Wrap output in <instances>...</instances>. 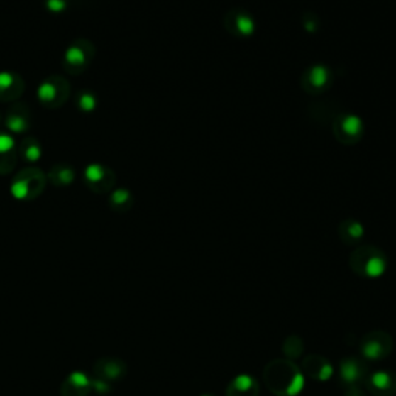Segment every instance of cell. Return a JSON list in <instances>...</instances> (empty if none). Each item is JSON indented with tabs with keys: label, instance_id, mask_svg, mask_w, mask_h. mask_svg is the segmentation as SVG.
Returning a JSON list of instances; mask_svg holds the SVG:
<instances>
[{
	"label": "cell",
	"instance_id": "1",
	"mask_svg": "<svg viewBox=\"0 0 396 396\" xmlns=\"http://www.w3.org/2000/svg\"><path fill=\"white\" fill-rule=\"evenodd\" d=\"M263 381L275 396H297L304 389V373L290 359H274L263 370Z\"/></svg>",
	"mask_w": 396,
	"mask_h": 396
},
{
	"label": "cell",
	"instance_id": "2",
	"mask_svg": "<svg viewBox=\"0 0 396 396\" xmlns=\"http://www.w3.org/2000/svg\"><path fill=\"white\" fill-rule=\"evenodd\" d=\"M350 266L358 275L376 279L381 277L387 270V257L375 246H361L351 253Z\"/></svg>",
	"mask_w": 396,
	"mask_h": 396
},
{
	"label": "cell",
	"instance_id": "3",
	"mask_svg": "<svg viewBox=\"0 0 396 396\" xmlns=\"http://www.w3.org/2000/svg\"><path fill=\"white\" fill-rule=\"evenodd\" d=\"M47 177L38 167H25L17 174L11 183V194L17 200H33L44 192Z\"/></svg>",
	"mask_w": 396,
	"mask_h": 396
},
{
	"label": "cell",
	"instance_id": "4",
	"mask_svg": "<svg viewBox=\"0 0 396 396\" xmlns=\"http://www.w3.org/2000/svg\"><path fill=\"white\" fill-rule=\"evenodd\" d=\"M70 97V84L61 76H50L38 87V99L47 109L62 107Z\"/></svg>",
	"mask_w": 396,
	"mask_h": 396
},
{
	"label": "cell",
	"instance_id": "5",
	"mask_svg": "<svg viewBox=\"0 0 396 396\" xmlns=\"http://www.w3.org/2000/svg\"><path fill=\"white\" fill-rule=\"evenodd\" d=\"M94 57V47L92 42L79 39L67 48L62 64L67 73L79 76L84 72H87L92 61Z\"/></svg>",
	"mask_w": 396,
	"mask_h": 396
},
{
	"label": "cell",
	"instance_id": "6",
	"mask_svg": "<svg viewBox=\"0 0 396 396\" xmlns=\"http://www.w3.org/2000/svg\"><path fill=\"white\" fill-rule=\"evenodd\" d=\"M393 350V339L385 331H372L361 341V355L368 361H381Z\"/></svg>",
	"mask_w": 396,
	"mask_h": 396
},
{
	"label": "cell",
	"instance_id": "7",
	"mask_svg": "<svg viewBox=\"0 0 396 396\" xmlns=\"http://www.w3.org/2000/svg\"><path fill=\"white\" fill-rule=\"evenodd\" d=\"M84 182L97 194L110 192L115 185V172L104 165H89L84 170Z\"/></svg>",
	"mask_w": 396,
	"mask_h": 396
},
{
	"label": "cell",
	"instance_id": "8",
	"mask_svg": "<svg viewBox=\"0 0 396 396\" xmlns=\"http://www.w3.org/2000/svg\"><path fill=\"white\" fill-rule=\"evenodd\" d=\"M339 376L341 381L348 385H359L367 380V365L361 358H343L339 364Z\"/></svg>",
	"mask_w": 396,
	"mask_h": 396
},
{
	"label": "cell",
	"instance_id": "9",
	"mask_svg": "<svg viewBox=\"0 0 396 396\" xmlns=\"http://www.w3.org/2000/svg\"><path fill=\"white\" fill-rule=\"evenodd\" d=\"M367 389L375 396H395L396 395V373L390 370H380L365 380Z\"/></svg>",
	"mask_w": 396,
	"mask_h": 396
},
{
	"label": "cell",
	"instance_id": "10",
	"mask_svg": "<svg viewBox=\"0 0 396 396\" xmlns=\"http://www.w3.org/2000/svg\"><path fill=\"white\" fill-rule=\"evenodd\" d=\"M304 375L312 378L313 381L325 383L329 381L333 375V365L330 361L321 355H309L302 361Z\"/></svg>",
	"mask_w": 396,
	"mask_h": 396
},
{
	"label": "cell",
	"instance_id": "11",
	"mask_svg": "<svg viewBox=\"0 0 396 396\" xmlns=\"http://www.w3.org/2000/svg\"><path fill=\"white\" fill-rule=\"evenodd\" d=\"M334 132L338 140L343 143H355L363 135V123L358 116L343 115L339 116L334 124Z\"/></svg>",
	"mask_w": 396,
	"mask_h": 396
},
{
	"label": "cell",
	"instance_id": "12",
	"mask_svg": "<svg viewBox=\"0 0 396 396\" xmlns=\"http://www.w3.org/2000/svg\"><path fill=\"white\" fill-rule=\"evenodd\" d=\"M25 82L22 77L13 72L0 73V102H13L22 97Z\"/></svg>",
	"mask_w": 396,
	"mask_h": 396
},
{
	"label": "cell",
	"instance_id": "13",
	"mask_svg": "<svg viewBox=\"0 0 396 396\" xmlns=\"http://www.w3.org/2000/svg\"><path fill=\"white\" fill-rule=\"evenodd\" d=\"M259 392L260 387L255 378L249 375H240L229 383L226 396H259Z\"/></svg>",
	"mask_w": 396,
	"mask_h": 396
},
{
	"label": "cell",
	"instance_id": "14",
	"mask_svg": "<svg viewBox=\"0 0 396 396\" xmlns=\"http://www.w3.org/2000/svg\"><path fill=\"white\" fill-rule=\"evenodd\" d=\"M5 126L10 132L23 133L30 128V111L22 104H16L10 109L5 118Z\"/></svg>",
	"mask_w": 396,
	"mask_h": 396
},
{
	"label": "cell",
	"instance_id": "15",
	"mask_svg": "<svg viewBox=\"0 0 396 396\" xmlns=\"http://www.w3.org/2000/svg\"><path fill=\"white\" fill-rule=\"evenodd\" d=\"M330 79H331V75H330L329 68L321 67V65H316V67L309 68V70L305 73V76H304V87L308 92H312V93L322 92L324 89L329 87Z\"/></svg>",
	"mask_w": 396,
	"mask_h": 396
},
{
	"label": "cell",
	"instance_id": "16",
	"mask_svg": "<svg viewBox=\"0 0 396 396\" xmlns=\"http://www.w3.org/2000/svg\"><path fill=\"white\" fill-rule=\"evenodd\" d=\"M228 28L237 36H249L254 33V19L243 11H232L228 16Z\"/></svg>",
	"mask_w": 396,
	"mask_h": 396
},
{
	"label": "cell",
	"instance_id": "17",
	"mask_svg": "<svg viewBox=\"0 0 396 396\" xmlns=\"http://www.w3.org/2000/svg\"><path fill=\"white\" fill-rule=\"evenodd\" d=\"M339 236L343 240V243H356L364 236V226L356 220H346L341 223Z\"/></svg>",
	"mask_w": 396,
	"mask_h": 396
},
{
	"label": "cell",
	"instance_id": "18",
	"mask_svg": "<svg viewBox=\"0 0 396 396\" xmlns=\"http://www.w3.org/2000/svg\"><path fill=\"white\" fill-rule=\"evenodd\" d=\"M75 177H76V174L72 166L56 165L51 167L47 180H50V183H53L55 186L61 187V186H68L70 183H73Z\"/></svg>",
	"mask_w": 396,
	"mask_h": 396
},
{
	"label": "cell",
	"instance_id": "19",
	"mask_svg": "<svg viewBox=\"0 0 396 396\" xmlns=\"http://www.w3.org/2000/svg\"><path fill=\"white\" fill-rule=\"evenodd\" d=\"M109 202H110L111 209H115L118 212H124L127 209H131L133 197L131 192L127 191V189H115V191H111V194L109 197Z\"/></svg>",
	"mask_w": 396,
	"mask_h": 396
},
{
	"label": "cell",
	"instance_id": "20",
	"mask_svg": "<svg viewBox=\"0 0 396 396\" xmlns=\"http://www.w3.org/2000/svg\"><path fill=\"white\" fill-rule=\"evenodd\" d=\"M304 346H305L304 339L300 338V336L291 334L285 339V342H283V353H285L290 361L291 359H299L300 356L304 355V348H305Z\"/></svg>",
	"mask_w": 396,
	"mask_h": 396
},
{
	"label": "cell",
	"instance_id": "21",
	"mask_svg": "<svg viewBox=\"0 0 396 396\" xmlns=\"http://www.w3.org/2000/svg\"><path fill=\"white\" fill-rule=\"evenodd\" d=\"M40 144L34 140V138H25L21 144V155H23L25 160L28 161H38L40 158Z\"/></svg>",
	"mask_w": 396,
	"mask_h": 396
},
{
	"label": "cell",
	"instance_id": "22",
	"mask_svg": "<svg viewBox=\"0 0 396 396\" xmlns=\"http://www.w3.org/2000/svg\"><path fill=\"white\" fill-rule=\"evenodd\" d=\"M76 102H77V107H79L82 111H92L97 109L98 98H97V94L90 90H82L77 93Z\"/></svg>",
	"mask_w": 396,
	"mask_h": 396
},
{
	"label": "cell",
	"instance_id": "23",
	"mask_svg": "<svg viewBox=\"0 0 396 396\" xmlns=\"http://www.w3.org/2000/svg\"><path fill=\"white\" fill-rule=\"evenodd\" d=\"M16 152H6V153H0V175H6L14 169L16 166Z\"/></svg>",
	"mask_w": 396,
	"mask_h": 396
},
{
	"label": "cell",
	"instance_id": "24",
	"mask_svg": "<svg viewBox=\"0 0 396 396\" xmlns=\"http://www.w3.org/2000/svg\"><path fill=\"white\" fill-rule=\"evenodd\" d=\"M14 150V140L6 133H0V153L13 152Z\"/></svg>",
	"mask_w": 396,
	"mask_h": 396
},
{
	"label": "cell",
	"instance_id": "25",
	"mask_svg": "<svg viewBox=\"0 0 396 396\" xmlns=\"http://www.w3.org/2000/svg\"><path fill=\"white\" fill-rule=\"evenodd\" d=\"M47 6L50 11H62L65 10L67 2L65 0H47Z\"/></svg>",
	"mask_w": 396,
	"mask_h": 396
},
{
	"label": "cell",
	"instance_id": "26",
	"mask_svg": "<svg viewBox=\"0 0 396 396\" xmlns=\"http://www.w3.org/2000/svg\"><path fill=\"white\" fill-rule=\"evenodd\" d=\"M343 396H365L364 392L361 390V387L359 385H353V387H348L346 395Z\"/></svg>",
	"mask_w": 396,
	"mask_h": 396
},
{
	"label": "cell",
	"instance_id": "27",
	"mask_svg": "<svg viewBox=\"0 0 396 396\" xmlns=\"http://www.w3.org/2000/svg\"><path fill=\"white\" fill-rule=\"evenodd\" d=\"M202 396H214V395H202Z\"/></svg>",
	"mask_w": 396,
	"mask_h": 396
},
{
	"label": "cell",
	"instance_id": "28",
	"mask_svg": "<svg viewBox=\"0 0 396 396\" xmlns=\"http://www.w3.org/2000/svg\"><path fill=\"white\" fill-rule=\"evenodd\" d=\"M0 121H2V118H0Z\"/></svg>",
	"mask_w": 396,
	"mask_h": 396
}]
</instances>
